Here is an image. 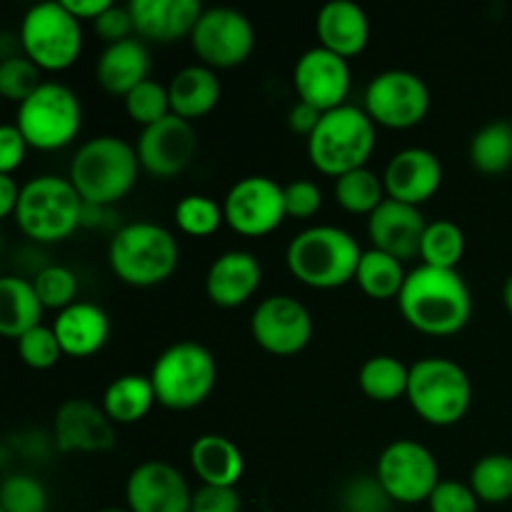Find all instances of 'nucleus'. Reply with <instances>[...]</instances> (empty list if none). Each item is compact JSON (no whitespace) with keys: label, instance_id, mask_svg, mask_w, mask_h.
Masks as SVG:
<instances>
[{"label":"nucleus","instance_id":"obj_35","mask_svg":"<svg viewBox=\"0 0 512 512\" xmlns=\"http://www.w3.org/2000/svg\"><path fill=\"white\" fill-rule=\"evenodd\" d=\"M465 255V233L453 220H433L428 223L420 243L423 265L440 270H458Z\"/></svg>","mask_w":512,"mask_h":512},{"label":"nucleus","instance_id":"obj_30","mask_svg":"<svg viewBox=\"0 0 512 512\" xmlns=\"http://www.w3.org/2000/svg\"><path fill=\"white\" fill-rule=\"evenodd\" d=\"M155 403H158V395H155L153 380H150V375L138 373H125L115 378L105 388L103 400H100L105 415L115 425L140 423Z\"/></svg>","mask_w":512,"mask_h":512},{"label":"nucleus","instance_id":"obj_8","mask_svg":"<svg viewBox=\"0 0 512 512\" xmlns=\"http://www.w3.org/2000/svg\"><path fill=\"white\" fill-rule=\"evenodd\" d=\"M85 203L68 178L38 175L20 190L15 225L38 243H60L70 238L83 220Z\"/></svg>","mask_w":512,"mask_h":512},{"label":"nucleus","instance_id":"obj_45","mask_svg":"<svg viewBox=\"0 0 512 512\" xmlns=\"http://www.w3.org/2000/svg\"><path fill=\"white\" fill-rule=\"evenodd\" d=\"M95 35L103 40L105 45L120 43V40L135 38V28H133V15H130L128 5H110L103 15L93 23Z\"/></svg>","mask_w":512,"mask_h":512},{"label":"nucleus","instance_id":"obj_53","mask_svg":"<svg viewBox=\"0 0 512 512\" xmlns=\"http://www.w3.org/2000/svg\"><path fill=\"white\" fill-rule=\"evenodd\" d=\"M510 123H512V120H510Z\"/></svg>","mask_w":512,"mask_h":512},{"label":"nucleus","instance_id":"obj_21","mask_svg":"<svg viewBox=\"0 0 512 512\" xmlns=\"http://www.w3.org/2000/svg\"><path fill=\"white\" fill-rule=\"evenodd\" d=\"M428 220L415 205L385 198L383 205L368 218V238L375 250L398 260H413L420 255Z\"/></svg>","mask_w":512,"mask_h":512},{"label":"nucleus","instance_id":"obj_20","mask_svg":"<svg viewBox=\"0 0 512 512\" xmlns=\"http://www.w3.org/2000/svg\"><path fill=\"white\" fill-rule=\"evenodd\" d=\"M383 183L390 200L420 208L443 185V163L428 148H405L390 158Z\"/></svg>","mask_w":512,"mask_h":512},{"label":"nucleus","instance_id":"obj_46","mask_svg":"<svg viewBox=\"0 0 512 512\" xmlns=\"http://www.w3.org/2000/svg\"><path fill=\"white\" fill-rule=\"evenodd\" d=\"M243 498L238 488H215V485H200L193 493L190 512H240Z\"/></svg>","mask_w":512,"mask_h":512},{"label":"nucleus","instance_id":"obj_51","mask_svg":"<svg viewBox=\"0 0 512 512\" xmlns=\"http://www.w3.org/2000/svg\"><path fill=\"white\" fill-rule=\"evenodd\" d=\"M503 303H505V308H508V313L512 315V275L505 280V285H503Z\"/></svg>","mask_w":512,"mask_h":512},{"label":"nucleus","instance_id":"obj_52","mask_svg":"<svg viewBox=\"0 0 512 512\" xmlns=\"http://www.w3.org/2000/svg\"><path fill=\"white\" fill-rule=\"evenodd\" d=\"M100 512H130V510H120V508H105V510H100Z\"/></svg>","mask_w":512,"mask_h":512},{"label":"nucleus","instance_id":"obj_43","mask_svg":"<svg viewBox=\"0 0 512 512\" xmlns=\"http://www.w3.org/2000/svg\"><path fill=\"white\" fill-rule=\"evenodd\" d=\"M430 512H478L480 500L468 483L460 480H440L438 488L428 498Z\"/></svg>","mask_w":512,"mask_h":512},{"label":"nucleus","instance_id":"obj_10","mask_svg":"<svg viewBox=\"0 0 512 512\" xmlns=\"http://www.w3.org/2000/svg\"><path fill=\"white\" fill-rule=\"evenodd\" d=\"M15 125L30 148L53 153L78 138L83 128V105L68 85L45 80L25 103L18 105Z\"/></svg>","mask_w":512,"mask_h":512},{"label":"nucleus","instance_id":"obj_23","mask_svg":"<svg viewBox=\"0 0 512 512\" xmlns=\"http://www.w3.org/2000/svg\"><path fill=\"white\" fill-rule=\"evenodd\" d=\"M133 28L143 43H178L190 38L195 23L203 15L198 0H133L128 3Z\"/></svg>","mask_w":512,"mask_h":512},{"label":"nucleus","instance_id":"obj_9","mask_svg":"<svg viewBox=\"0 0 512 512\" xmlns=\"http://www.w3.org/2000/svg\"><path fill=\"white\" fill-rule=\"evenodd\" d=\"M20 50L43 73L68 70L83 53V25L68 13L63 0L38 3L23 15Z\"/></svg>","mask_w":512,"mask_h":512},{"label":"nucleus","instance_id":"obj_40","mask_svg":"<svg viewBox=\"0 0 512 512\" xmlns=\"http://www.w3.org/2000/svg\"><path fill=\"white\" fill-rule=\"evenodd\" d=\"M0 512H48V490L28 473H13L0 485Z\"/></svg>","mask_w":512,"mask_h":512},{"label":"nucleus","instance_id":"obj_22","mask_svg":"<svg viewBox=\"0 0 512 512\" xmlns=\"http://www.w3.org/2000/svg\"><path fill=\"white\" fill-rule=\"evenodd\" d=\"M263 283V265L248 250H228L210 263L205 275V295L225 310L240 308L258 293Z\"/></svg>","mask_w":512,"mask_h":512},{"label":"nucleus","instance_id":"obj_28","mask_svg":"<svg viewBox=\"0 0 512 512\" xmlns=\"http://www.w3.org/2000/svg\"><path fill=\"white\" fill-rule=\"evenodd\" d=\"M168 93L173 115L193 123V120L213 113L223 95V85H220L215 70L198 63L178 70L168 83Z\"/></svg>","mask_w":512,"mask_h":512},{"label":"nucleus","instance_id":"obj_13","mask_svg":"<svg viewBox=\"0 0 512 512\" xmlns=\"http://www.w3.org/2000/svg\"><path fill=\"white\" fill-rule=\"evenodd\" d=\"M190 45L205 68L233 70L253 55L255 28L240 10L205 8L190 33Z\"/></svg>","mask_w":512,"mask_h":512},{"label":"nucleus","instance_id":"obj_25","mask_svg":"<svg viewBox=\"0 0 512 512\" xmlns=\"http://www.w3.org/2000/svg\"><path fill=\"white\" fill-rule=\"evenodd\" d=\"M50 328L55 330V338L68 358H90L103 350L110 338L108 313L100 305L85 300L60 310Z\"/></svg>","mask_w":512,"mask_h":512},{"label":"nucleus","instance_id":"obj_18","mask_svg":"<svg viewBox=\"0 0 512 512\" xmlns=\"http://www.w3.org/2000/svg\"><path fill=\"white\" fill-rule=\"evenodd\" d=\"M130 512H190L193 490L175 465L165 460H145L125 483Z\"/></svg>","mask_w":512,"mask_h":512},{"label":"nucleus","instance_id":"obj_24","mask_svg":"<svg viewBox=\"0 0 512 512\" xmlns=\"http://www.w3.org/2000/svg\"><path fill=\"white\" fill-rule=\"evenodd\" d=\"M315 35L320 40V48L330 50L345 60L355 58L370 43L368 13L353 0L325 3L315 18Z\"/></svg>","mask_w":512,"mask_h":512},{"label":"nucleus","instance_id":"obj_49","mask_svg":"<svg viewBox=\"0 0 512 512\" xmlns=\"http://www.w3.org/2000/svg\"><path fill=\"white\" fill-rule=\"evenodd\" d=\"M63 5L68 8V13L73 15V18L80 20V23H83V20L95 23V20L113 5V0H63Z\"/></svg>","mask_w":512,"mask_h":512},{"label":"nucleus","instance_id":"obj_16","mask_svg":"<svg viewBox=\"0 0 512 512\" xmlns=\"http://www.w3.org/2000/svg\"><path fill=\"white\" fill-rule=\"evenodd\" d=\"M140 170L153 178H175L185 173L198 153V133L190 120L168 115L160 123L140 130L135 140Z\"/></svg>","mask_w":512,"mask_h":512},{"label":"nucleus","instance_id":"obj_38","mask_svg":"<svg viewBox=\"0 0 512 512\" xmlns=\"http://www.w3.org/2000/svg\"><path fill=\"white\" fill-rule=\"evenodd\" d=\"M125 113L133 120L135 125H140V130L150 128V125L160 123L168 115H173V108H170V93L168 85L158 83V80H145L138 88L130 90L123 98Z\"/></svg>","mask_w":512,"mask_h":512},{"label":"nucleus","instance_id":"obj_39","mask_svg":"<svg viewBox=\"0 0 512 512\" xmlns=\"http://www.w3.org/2000/svg\"><path fill=\"white\" fill-rule=\"evenodd\" d=\"M33 288L43 308L65 310L78 303V278L65 265H45L35 273Z\"/></svg>","mask_w":512,"mask_h":512},{"label":"nucleus","instance_id":"obj_3","mask_svg":"<svg viewBox=\"0 0 512 512\" xmlns=\"http://www.w3.org/2000/svg\"><path fill=\"white\" fill-rule=\"evenodd\" d=\"M360 250L358 240L335 225H313L290 240L285 263L295 280L313 290H335L355 283Z\"/></svg>","mask_w":512,"mask_h":512},{"label":"nucleus","instance_id":"obj_41","mask_svg":"<svg viewBox=\"0 0 512 512\" xmlns=\"http://www.w3.org/2000/svg\"><path fill=\"white\" fill-rule=\"evenodd\" d=\"M43 83V70L25 55H8L0 63V95L5 100L25 103Z\"/></svg>","mask_w":512,"mask_h":512},{"label":"nucleus","instance_id":"obj_50","mask_svg":"<svg viewBox=\"0 0 512 512\" xmlns=\"http://www.w3.org/2000/svg\"><path fill=\"white\" fill-rule=\"evenodd\" d=\"M20 190H23V185H18L13 175H0V218H15Z\"/></svg>","mask_w":512,"mask_h":512},{"label":"nucleus","instance_id":"obj_42","mask_svg":"<svg viewBox=\"0 0 512 512\" xmlns=\"http://www.w3.org/2000/svg\"><path fill=\"white\" fill-rule=\"evenodd\" d=\"M18 355L28 368L50 370L58 365L60 358H63V348H60L53 328H48V325H38V328L20 335Z\"/></svg>","mask_w":512,"mask_h":512},{"label":"nucleus","instance_id":"obj_4","mask_svg":"<svg viewBox=\"0 0 512 512\" xmlns=\"http://www.w3.org/2000/svg\"><path fill=\"white\" fill-rule=\"evenodd\" d=\"M108 263L115 278L130 288H155L178 270V240L168 228L150 220L128 223L110 240Z\"/></svg>","mask_w":512,"mask_h":512},{"label":"nucleus","instance_id":"obj_11","mask_svg":"<svg viewBox=\"0 0 512 512\" xmlns=\"http://www.w3.org/2000/svg\"><path fill=\"white\" fill-rule=\"evenodd\" d=\"M363 110L380 128H418L430 113V88L410 70H383L365 88Z\"/></svg>","mask_w":512,"mask_h":512},{"label":"nucleus","instance_id":"obj_14","mask_svg":"<svg viewBox=\"0 0 512 512\" xmlns=\"http://www.w3.org/2000/svg\"><path fill=\"white\" fill-rule=\"evenodd\" d=\"M250 335L265 353L290 358L303 353L313 340V315L293 295H270L255 305Z\"/></svg>","mask_w":512,"mask_h":512},{"label":"nucleus","instance_id":"obj_48","mask_svg":"<svg viewBox=\"0 0 512 512\" xmlns=\"http://www.w3.org/2000/svg\"><path fill=\"white\" fill-rule=\"evenodd\" d=\"M320 118H323V113H320L318 108H313V105L298 100V103L290 108L288 125L295 135H305V138H310V135L315 133V128H318Z\"/></svg>","mask_w":512,"mask_h":512},{"label":"nucleus","instance_id":"obj_6","mask_svg":"<svg viewBox=\"0 0 512 512\" xmlns=\"http://www.w3.org/2000/svg\"><path fill=\"white\" fill-rule=\"evenodd\" d=\"M158 403L168 410H193L210 398L218 383V363L205 345L180 340L155 358L150 370Z\"/></svg>","mask_w":512,"mask_h":512},{"label":"nucleus","instance_id":"obj_31","mask_svg":"<svg viewBox=\"0 0 512 512\" xmlns=\"http://www.w3.org/2000/svg\"><path fill=\"white\" fill-rule=\"evenodd\" d=\"M410 368L393 355H373L358 373V385L365 398L375 403H393L408 395Z\"/></svg>","mask_w":512,"mask_h":512},{"label":"nucleus","instance_id":"obj_19","mask_svg":"<svg viewBox=\"0 0 512 512\" xmlns=\"http://www.w3.org/2000/svg\"><path fill=\"white\" fill-rule=\"evenodd\" d=\"M53 438L60 453H108L115 445V423L93 400H65L55 410Z\"/></svg>","mask_w":512,"mask_h":512},{"label":"nucleus","instance_id":"obj_12","mask_svg":"<svg viewBox=\"0 0 512 512\" xmlns=\"http://www.w3.org/2000/svg\"><path fill=\"white\" fill-rule=\"evenodd\" d=\"M375 478H378L385 495L395 503H428V498L440 483L438 460L418 440H393L380 453Z\"/></svg>","mask_w":512,"mask_h":512},{"label":"nucleus","instance_id":"obj_29","mask_svg":"<svg viewBox=\"0 0 512 512\" xmlns=\"http://www.w3.org/2000/svg\"><path fill=\"white\" fill-rule=\"evenodd\" d=\"M43 303L33 288V280L5 275L0 280V333L18 340L28 330L43 325Z\"/></svg>","mask_w":512,"mask_h":512},{"label":"nucleus","instance_id":"obj_5","mask_svg":"<svg viewBox=\"0 0 512 512\" xmlns=\"http://www.w3.org/2000/svg\"><path fill=\"white\" fill-rule=\"evenodd\" d=\"M375 128L358 105H340L323 113L315 133L308 138V158L315 170L330 178H340L358 168H368L375 150Z\"/></svg>","mask_w":512,"mask_h":512},{"label":"nucleus","instance_id":"obj_1","mask_svg":"<svg viewBox=\"0 0 512 512\" xmlns=\"http://www.w3.org/2000/svg\"><path fill=\"white\" fill-rule=\"evenodd\" d=\"M398 308L405 323L418 333L448 338L470 323L473 295L458 270L420 265L408 273L398 295Z\"/></svg>","mask_w":512,"mask_h":512},{"label":"nucleus","instance_id":"obj_15","mask_svg":"<svg viewBox=\"0 0 512 512\" xmlns=\"http://www.w3.org/2000/svg\"><path fill=\"white\" fill-rule=\"evenodd\" d=\"M225 223L245 238H263L280 228L285 215L283 185L268 175L240 178L223 200Z\"/></svg>","mask_w":512,"mask_h":512},{"label":"nucleus","instance_id":"obj_36","mask_svg":"<svg viewBox=\"0 0 512 512\" xmlns=\"http://www.w3.org/2000/svg\"><path fill=\"white\" fill-rule=\"evenodd\" d=\"M470 488L480 503L500 505L512 500V455L490 453L470 470Z\"/></svg>","mask_w":512,"mask_h":512},{"label":"nucleus","instance_id":"obj_26","mask_svg":"<svg viewBox=\"0 0 512 512\" xmlns=\"http://www.w3.org/2000/svg\"><path fill=\"white\" fill-rule=\"evenodd\" d=\"M95 80L100 88L115 98H125L130 90L150 80V53L148 45L135 38L105 45L95 60Z\"/></svg>","mask_w":512,"mask_h":512},{"label":"nucleus","instance_id":"obj_27","mask_svg":"<svg viewBox=\"0 0 512 512\" xmlns=\"http://www.w3.org/2000/svg\"><path fill=\"white\" fill-rule=\"evenodd\" d=\"M190 465L200 478V485H215V488H238L245 473V458L238 445L218 433L195 438V443L190 445Z\"/></svg>","mask_w":512,"mask_h":512},{"label":"nucleus","instance_id":"obj_17","mask_svg":"<svg viewBox=\"0 0 512 512\" xmlns=\"http://www.w3.org/2000/svg\"><path fill=\"white\" fill-rule=\"evenodd\" d=\"M350 83H353V75H350L348 60L320 45L305 50L293 68L295 93L303 103L313 105L320 113H330L345 105Z\"/></svg>","mask_w":512,"mask_h":512},{"label":"nucleus","instance_id":"obj_47","mask_svg":"<svg viewBox=\"0 0 512 512\" xmlns=\"http://www.w3.org/2000/svg\"><path fill=\"white\" fill-rule=\"evenodd\" d=\"M30 145L18 130V125L8 123L0 128V175H13L25 163Z\"/></svg>","mask_w":512,"mask_h":512},{"label":"nucleus","instance_id":"obj_44","mask_svg":"<svg viewBox=\"0 0 512 512\" xmlns=\"http://www.w3.org/2000/svg\"><path fill=\"white\" fill-rule=\"evenodd\" d=\"M285 193V215L288 218L308 220L320 213L323 208V190L315 185L313 180H293V183L283 185Z\"/></svg>","mask_w":512,"mask_h":512},{"label":"nucleus","instance_id":"obj_33","mask_svg":"<svg viewBox=\"0 0 512 512\" xmlns=\"http://www.w3.org/2000/svg\"><path fill=\"white\" fill-rule=\"evenodd\" d=\"M470 165L483 175H503L512 168V123L493 120L470 140Z\"/></svg>","mask_w":512,"mask_h":512},{"label":"nucleus","instance_id":"obj_7","mask_svg":"<svg viewBox=\"0 0 512 512\" xmlns=\"http://www.w3.org/2000/svg\"><path fill=\"white\" fill-rule=\"evenodd\" d=\"M408 403L420 420L435 428L458 425L473 403L468 373L450 358H423L410 365Z\"/></svg>","mask_w":512,"mask_h":512},{"label":"nucleus","instance_id":"obj_2","mask_svg":"<svg viewBox=\"0 0 512 512\" xmlns=\"http://www.w3.org/2000/svg\"><path fill=\"white\" fill-rule=\"evenodd\" d=\"M140 160L135 145L118 135H95L85 140L70 160L68 180L85 205L103 208L123 200L138 183Z\"/></svg>","mask_w":512,"mask_h":512},{"label":"nucleus","instance_id":"obj_34","mask_svg":"<svg viewBox=\"0 0 512 512\" xmlns=\"http://www.w3.org/2000/svg\"><path fill=\"white\" fill-rule=\"evenodd\" d=\"M333 195L340 208L350 215H373L388 198L385 183L378 173L370 168H358L353 173H345L335 178Z\"/></svg>","mask_w":512,"mask_h":512},{"label":"nucleus","instance_id":"obj_37","mask_svg":"<svg viewBox=\"0 0 512 512\" xmlns=\"http://www.w3.org/2000/svg\"><path fill=\"white\" fill-rule=\"evenodd\" d=\"M173 220L180 233L190 238H210L225 223V215L223 205H218L208 195H185L175 205Z\"/></svg>","mask_w":512,"mask_h":512},{"label":"nucleus","instance_id":"obj_32","mask_svg":"<svg viewBox=\"0 0 512 512\" xmlns=\"http://www.w3.org/2000/svg\"><path fill=\"white\" fill-rule=\"evenodd\" d=\"M408 273L403 268V260L393 258L388 253L370 248L363 250L360 258L358 273H355V283L363 290L368 298L373 300H398L400 290H403Z\"/></svg>","mask_w":512,"mask_h":512}]
</instances>
